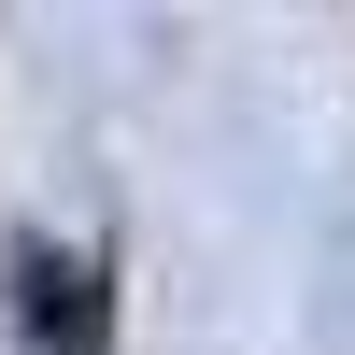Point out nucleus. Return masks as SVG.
<instances>
[{"mask_svg": "<svg viewBox=\"0 0 355 355\" xmlns=\"http://www.w3.org/2000/svg\"><path fill=\"white\" fill-rule=\"evenodd\" d=\"M15 284H28V341L43 355H100V270H85V256H15Z\"/></svg>", "mask_w": 355, "mask_h": 355, "instance_id": "nucleus-1", "label": "nucleus"}]
</instances>
